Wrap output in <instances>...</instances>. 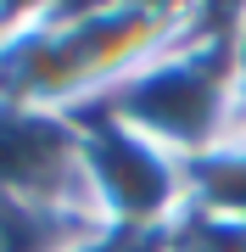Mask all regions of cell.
Returning a JSON list of instances; mask_svg holds the SVG:
<instances>
[{
    "instance_id": "3",
    "label": "cell",
    "mask_w": 246,
    "mask_h": 252,
    "mask_svg": "<svg viewBox=\"0 0 246 252\" xmlns=\"http://www.w3.org/2000/svg\"><path fill=\"white\" fill-rule=\"evenodd\" d=\"M84 124V174L101 224L118 235H157L191 202V162L123 129L107 112H79Z\"/></svg>"
},
{
    "instance_id": "2",
    "label": "cell",
    "mask_w": 246,
    "mask_h": 252,
    "mask_svg": "<svg viewBox=\"0 0 246 252\" xmlns=\"http://www.w3.org/2000/svg\"><path fill=\"white\" fill-rule=\"evenodd\" d=\"M246 6H191V23L163 56H151L129 84H118L101 107L123 129L146 135L151 146L179 162H201L235 135V34Z\"/></svg>"
},
{
    "instance_id": "5",
    "label": "cell",
    "mask_w": 246,
    "mask_h": 252,
    "mask_svg": "<svg viewBox=\"0 0 246 252\" xmlns=\"http://www.w3.org/2000/svg\"><path fill=\"white\" fill-rule=\"evenodd\" d=\"M107 235L118 230H107L84 207H56V202L0 190V252H90Z\"/></svg>"
},
{
    "instance_id": "4",
    "label": "cell",
    "mask_w": 246,
    "mask_h": 252,
    "mask_svg": "<svg viewBox=\"0 0 246 252\" xmlns=\"http://www.w3.org/2000/svg\"><path fill=\"white\" fill-rule=\"evenodd\" d=\"M0 190L95 213L90 174H84V124L73 112L0 95Z\"/></svg>"
},
{
    "instance_id": "7",
    "label": "cell",
    "mask_w": 246,
    "mask_h": 252,
    "mask_svg": "<svg viewBox=\"0 0 246 252\" xmlns=\"http://www.w3.org/2000/svg\"><path fill=\"white\" fill-rule=\"evenodd\" d=\"M157 252H246V224L201 202H185L179 219L157 230Z\"/></svg>"
},
{
    "instance_id": "6",
    "label": "cell",
    "mask_w": 246,
    "mask_h": 252,
    "mask_svg": "<svg viewBox=\"0 0 246 252\" xmlns=\"http://www.w3.org/2000/svg\"><path fill=\"white\" fill-rule=\"evenodd\" d=\"M191 202L246 224V140H229L213 157L191 162Z\"/></svg>"
},
{
    "instance_id": "1",
    "label": "cell",
    "mask_w": 246,
    "mask_h": 252,
    "mask_svg": "<svg viewBox=\"0 0 246 252\" xmlns=\"http://www.w3.org/2000/svg\"><path fill=\"white\" fill-rule=\"evenodd\" d=\"M191 6H23L0 34V95L56 112H90L163 56Z\"/></svg>"
}]
</instances>
